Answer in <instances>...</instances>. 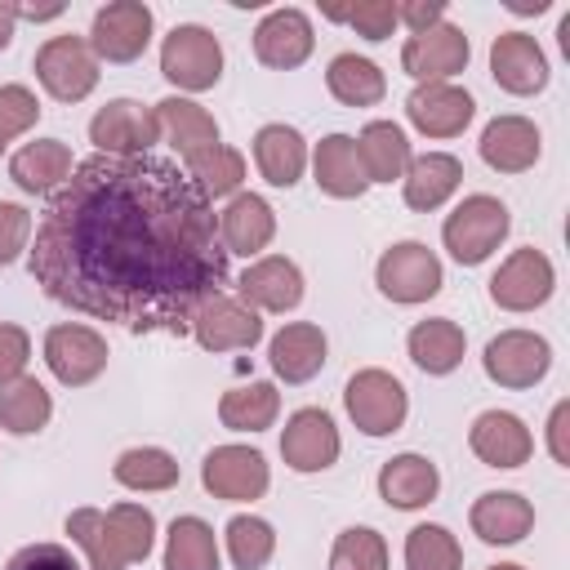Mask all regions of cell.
<instances>
[{"instance_id":"1","label":"cell","mask_w":570,"mask_h":570,"mask_svg":"<svg viewBox=\"0 0 570 570\" xmlns=\"http://www.w3.org/2000/svg\"><path fill=\"white\" fill-rule=\"evenodd\" d=\"M31 281L62 307L129 334H187L227 294L218 214L165 156H89L49 196L27 249Z\"/></svg>"},{"instance_id":"2","label":"cell","mask_w":570,"mask_h":570,"mask_svg":"<svg viewBox=\"0 0 570 570\" xmlns=\"http://www.w3.org/2000/svg\"><path fill=\"white\" fill-rule=\"evenodd\" d=\"M508 232H512L508 205H503L499 196H490V191H472V196H463V200L445 214V223H441V245L450 249V258H454L459 267H476V263H485V258L508 240Z\"/></svg>"},{"instance_id":"3","label":"cell","mask_w":570,"mask_h":570,"mask_svg":"<svg viewBox=\"0 0 570 570\" xmlns=\"http://www.w3.org/2000/svg\"><path fill=\"white\" fill-rule=\"evenodd\" d=\"M160 76L169 85H178L183 98L214 89L218 76H223V45H218V36L209 27H200V22H178L160 40Z\"/></svg>"},{"instance_id":"4","label":"cell","mask_w":570,"mask_h":570,"mask_svg":"<svg viewBox=\"0 0 570 570\" xmlns=\"http://www.w3.org/2000/svg\"><path fill=\"white\" fill-rule=\"evenodd\" d=\"M374 285H379L383 298H392L401 307H414V303H428V298L441 294L445 267L423 240H396V245H387L379 254Z\"/></svg>"},{"instance_id":"5","label":"cell","mask_w":570,"mask_h":570,"mask_svg":"<svg viewBox=\"0 0 570 570\" xmlns=\"http://www.w3.org/2000/svg\"><path fill=\"white\" fill-rule=\"evenodd\" d=\"M36 80L53 102H85L98 89V58L85 36H49L36 49Z\"/></svg>"},{"instance_id":"6","label":"cell","mask_w":570,"mask_h":570,"mask_svg":"<svg viewBox=\"0 0 570 570\" xmlns=\"http://www.w3.org/2000/svg\"><path fill=\"white\" fill-rule=\"evenodd\" d=\"M343 405H347V419L356 423V432H365V436H392V432H401V423L410 414V396H405L401 379L379 365L356 370L347 379Z\"/></svg>"},{"instance_id":"7","label":"cell","mask_w":570,"mask_h":570,"mask_svg":"<svg viewBox=\"0 0 570 570\" xmlns=\"http://www.w3.org/2000/svg\"><path fill=\"white\" fill-rule=\"evenodd\" d=\"M481 370L499 387H534L552 370V343L534 330H499L481 352Z\"/></svg>"},{"instance_id":"8","label":"cell","mask_w":570,"mask_h":570,"mask_svg":"<svg viewBox=\"0 0 570 570\" xmlns=\"http://www.w3.org/2000/svg\"><path fill=\"white\" fill-rule=\"evenodd\" d=\"M151 31H156V18H151V4L142 0H111L94 13V27H89V49L98 62H138L151 45Z\"/></svg>"},{"instance_id":"9","label":"cell","mask_w":570,"mask_h":570,"mask_svg":"<svg viewBox=\"0 0 570 570\" xmlns=\"http://www.w3.org/2000/svg\"><path fill=\"white\" fill-rule=\"evenodd\" d=\"M200 485L223 503H254L272 485V468L254 445H214L200 463Z\"/></svg>"},{"instance_id":"10","label":"cell","mask_w":570,"mask_h":570,"mask_svg":"<svg viewBox=\"0 0 570 570\" xmlns=\"http://www.w3.org/2000/svg\"><path fill=\"white\" fill-rule=\"evenodd\" d=\"M557 289V272H552V258L534 245L525 249H512L499 272L490 276V303L503 307V312H534L552 298Z\"/></svg>"},{"instance_id":"11","label":"cell","mask_w":570,"mask_h":570,"mask_svg":"<svg viewBox=\"0 0 570 570\" xmlns=\"http://www.w3.org/2000/svg\"><path fill=\"white\" fill-rule=\"evenodd\" d=\"M40 352H45L49 374L62 387H85V383H94L107 370V338L94 325H76V321L49 325Z\"/></svg>"},{"instance_id":"12","label":"cell","mask_w":570,"mask_h":570,"mask_svg":"<svg viewBox=\"0 0 570 570\" xmlns=\"http://www.w3.org/2000/svg\"><path fill=\"white\" fill-rule=\"evenodd\" d=\"M187 334L205 352H249L263 343V316L254 307H245L236 294H214L196 307Z\"/></svg>"},{"instance_id":"13","label":"cell","mask_w":570,"mask_h":570,"mask_svg":"<svg viewBox=\"0 0 570 570\" xmlns=\"http://www.w3.org/2000/svg\"><path fill=\"white\" fill-rule=\"evenodd\" d=\"M472 58L468 36L454 22H436L419 36H405L401 45V71L414 85H436V80H454Z\"/></svg>"},{"instance_id":"14","label":"cell","mask_w":570,"mask_h":570,"mask_svg":"<svg viewBox=\"0 0 570 570\" xmlns=\"http://www.w3.org/2000/svg\"><path fill=\"white\" fill-rule=\"evenodd\" d=\"M89 142L98 147V156H147L160 142V129H156L151 107L134 98H111L107 107L94 111Z\"/></svg>"},{"instance_id":"15","label":"cell","mask_w":570,"mask_h":570,"mask_svg":"<svg viewBox=\"0 0 570 570\" xmlns=\"http://www.w3.org/2000/svg\"><path fill=\"white\" fill-rule=\"evenodd\" d=\"M343 436L321 405H303L281 428V459L289 472H325L338 463Z\"/></svg>"},{"instance_id":"16","label":"cell","mask_w":570,"mask_h":570,"mask_svg":"<svg viewBox=\"0 0 570 570\" xmlns=\"http://www.w3.org/2000/svg\"><path fill=\"white\" fill-rule=\"evenodd\" d=\"M472 116H476V98L454 80L414 85L405 98V120L423 138H459L472 125Z\"/></svg>"},{"instance_id":"17","label":"cell","mask_w":570,"mask_h":570,"mask_svg":"<svg viewBox=\"0 0 570 570\" xmlns=\"http://www.w3.org/2000/svg\"><path fill=\"white\" fill-rule=\"evenodd\" d=\"M236 298H240L245 307H254L258 316H263V312L285 316V312H294V307L303 303V272H298V263L285 258V254H263V258H254V263L240 272Z\"/></svg>"},{"instance_id":"18","label":"cell","mask_w":570,"mask_h":570,"mask_svg":"<svg viewBox=\"0 0 570 570\" xmlns=\"http://www.w3.org/2000/svg\"><path fill=\"white\" fill-rule=\"evenodd\" d=\"M316 49V31H312V18L294 4H281L272 9L258 27H254V58L272 71H294L312 58Z\"/></svg>"},{"instance_id":"19","label":"cell","mask_w":570,"mask_h":570,"mask_svg":"<svg viewBox=\"0 0 570 570\" xmlns=\"http://www.w3.org/2000/svg\"><path fill=\"white\" fill-rule=\"evenodd\" d=\"M490 76H494V85H499L503 94L530 98V94H539V89L548 85V53L539 49L534 36H525V31H503V36H494V45H490Z\"/></svg>"},{"instance_id":"20","label":"cell","mask_w":570,"mask_h":570,"mask_svg":"<svg viewBox=\"0 0 570 570\" xmlns=\"http://www.w3.org/2000/svg\"><path fill=\"white\" fill-rule=\"evenodd\" d=\"M218 240H223L227 258L232 254H240L249 263L263 258V249L276 240V209L258 191H236L218 214Z\"/></svg>"},{"instance_id":"21","label":"cell","mask_w":570,"mask_h":570,"mask_svg":"<svg viewBox=\"0 0 570 570\" xmlns=\"http://www.w3.org/2000/svg\"><path fill=\"white\" fill-rule=\"evenodd\" d=\"M481 160L494 169V174H525L534 169L539 151H543V134L530 116H494L485 129H481V142H476Z\"/></svg>"},{"instance_id":"22","label":"cell","mask_w":570,"mask_h":570,"mask_svg":"<svg viewBox=\"0 0 570 570\" xmlns=\"http://www.w3.org/2000/svg\"><path fill=\"white\" fill-rule=\"evenodd\" d=\"M468 445L485 468H521L534 454V436L521 414L512 410H485L468 428Z\"/></svg>"},{"instance_id":"23","label":"cell","mask_w":570,"mask_h":570,"mask_svg":"<svg viewBox=\"0 0 570 570\" xmlns=\"http://www.w3.org/2000/svg\"><path fill=\"white\" fill-rule=\"evenodd\" d=\"M151 116H156L160 138L178 151V160H183V165H187V160H196L200 151H209V147H218V142H223V138H218V120H214L196 98L169 94V98H160V102L151 107Z\"/></svg>"},{"instance_id":"24","label":"cell","mask_w":570,"mask_h":570,"mask_svg":"<svg viewBox=\"0 0 570 570\" xmlns=\"http://www.w3.org/2000/svg\"><path fill=\"white\" fill-rule=\"evenodd\" d=\"M325 352H330L325 330L312 325V321H289L267 343V361H272V374L281 383H307V379H316L325 370Z\"/></svg>"},{"instance_id":"25","label":"cell","mask_w":570,"mask_h":570,"mask_svg":"<svg viewBox=\"0 0 570 570\" xmlns=\"http://www.w3.org/2000/svg\"><path fill=\"white\" fill-rule=\"evenodd\" d=\"M468 525L481 543L490 548H508V543H521L530 530H534V503L517 490H485L472 512H468Z\"/></svg>"},{"instance_id":"26","label":"cell","mask_w":570,"mask_h":570,"mask_svg":"<svg viewBox=\"0 0 570 570\" xmlns=\"http://www.w3.org/2000/svg\"><path fill=\"white\" fill-rule=\"evenodd\" d=\"M307 165H312L316 187L325 196H334V200H361L370 191V178L361 169V156H356V138L352 134H325L312 147Z\"/></svg>"},{"instance_id":"27","label":"cell","mask_w":570,"mask_h":570,"mask_svg":"<svg viewBox=\"0 0 570 570\" xmlns=\"http://www.w3.org/2000/svg\"><path fill=\"white\" fill-rule=\"evenodd\" d=\"M441 490V472L428 454H392L383 468H379V499L387 508H401V512H414V508H428Z\"/></svg>"},{"instance_id":"28","label":"cell","mask_w":570,"mask_h":570,"mask_svg":"<svg viewBox=\"0 0 570 570\" xmlns=\"http://www.w3.org/2000/svg\"><path fill=\"white\" fill-rule=\"evenodd\" d=\"M76 160H71V147L62 138H36V142H22L13 156H9V178L27 191V196H53L67 178H71Z\"/></svg>"},{"instance_id":"29","label":"cell","mask_w":570,"mask_h":570,"mask_svg":"<svg viewBox=\"0 0 570 570\" xmlns=\"http://www.w3.org/2000/svg\"><path fill=\"white\" fill-rule=\"evenodd\" d=\"M459 183H463V160L454 151H423V156H410L401 191H405L410 209L432 214V209H441L459 191Z\"/></svg>"},{"instance_id":"30","label":"cell","mask_w":570,"mask_h":570,"mask_svg":"<svg viewBox=\"0 0 570 570\" xmlns=\"http://www.w3.org/2000/svg\"><path fill=\"white\" fill-rule=\"evenodd\" d=\"M405 352H410V361H414L423 374L441 379V374H454V370L463 365L468 334H463V325L450 321V316H428V321H414V325H410Z\"/></svg>"},{"instance_id":"31","label":"cell","mask_w":570,"mask_h":570,"mask_svg":"<svg viewBox=\"0 0 570 570\" xmlns=\"http://www.w3.org/2000/svg\"><path fill=\"white\" fill-rule=\"evenodd\" d=\"M307 156L312 151L294 125H263L254 134V165L272 187H294L307 174Z\"/></svg>"},{"instance_id":"32","label":"cell","mask_w":570,"mask_h":570,"mask_svg":"<svg viewBox=\"0 0 570 570\" xmlns=\"http://www.w3.org/2000/svg\"><path fill=\"white\" fill-rule=\"evenodd\" d=\"M356 156H361V169L370 183H401L414 151L396 120H370L356 134Z\"/></svg>"},{"instance_id":"33","label":"cell","mask_w":570,"mask_h":570,"mask_svg":"<svg viewBox=\"0 0 570 570\" xmlns=\"http://www.w3.org/2000/svg\"><path fill=\"white\" fill-rule=\"evenodd\" d=\"M276 414H281V392L276 383H263V379H249L218 396V423L227 432H267Z\"/></svg>"},{"instance_id":"34","label":"cell","mask_w":570,"mask_h":570,"mask_svg":"<svg viewBox=\"0 0 570 570\" xmlns=\"http://www.w3.org/2000/svg\"><path fill=\"white\" fill-rule=\"evenodd\" d=\"M111 476H116L125 490H134V494H160V490H174V485L183 481V468H178V459H174L169 450H160V445H134V450L116 454Z\"/></svg>"},{"instance_id":"35","label":"cell","mask_w":570,"mask_h":570,"mask_svg":"<svg viewBox=\"0 0 570 570\" xmlns=\"http://www.w3.org/2000/svg\"><path fill=\"white\" fill-rule=\"evenodd\" d=\"M218 534L205 517H174L165 534V570H218Z\"/></svg>"},{"instance_id":"36","label":"cell","mask_w":570,"mask_h":570,"mask_svg":"<svg viewBox=\"0 0 570 570\" xmlns=\"http://www.w3.org/2000/svg\"><path fill=\"white\" fill-rule=\"evenodd\" d=\"M325 85L343 107H374L387 94V76L379 62L361 58V53H334L325 67Z\"/></svg>"},{"instance_id":"37","label":"cell","mask_w":570,"mask_h":570,"mask_svg":"<svg viewBox=\"0 0 570 570\" xmlns=\"http://www.w3.org/2000/svg\"><path fill=\"white\" fill-rule=\"evenodd\" d=\"M53 419V396L45 392L40 379L22 374L0 383V428L13 436H36L45 423Z\"/></svg>"},{"instance_id":"38","label":"cell","mask_w":570,"mask_h":570,"mask_svg":"<svg viewBox=\"0 0 570 570\" xmlns=\"http://www.w3.org/2000/svg\"><path fill=\"white\" fill-rule=\"evenodd\" d=\"M183 169H187V178L205 191V200H209V205H214L218 196H236V191H240V183H245V156H240L236 147H227V142H218V147L200 151V156H196V160H187Z\"/></svg>"},{"instance_id":"39","label":"cell","mask_w":570,"mask_h":570,"mask_svg":"<svg viewBox=\"0 0 570 570\" xmlns=\"http://www.w3.org/2000/svg\"><path fill=\"white\" fill-rule=\"evenodd\" d=\"M107 530H111V543H116V552H120L125 566L147 561L151 548H156V517L142 503H116V508H107Z\"/></svg>"},{"instance_id":"40","label":"cell","mask_w":570,"mask_h":570,"mask_svg":"<svg viewBox=\"0 0 570 570\" xmlns=\"http://www.w3.org/2000/svg\"><path fill=\"white\" fill-rule=\"evenodd\" d=\"M223 543H227V557H232L236 570H263L276 552V530H272V521H263L254 512H240V517L227 521Z\"/></svg>"},{"instance_id":"41","label":"cell","mask_w":570,"mask_h":570,"mask_svg":"<svg viewBox=\"0 0 570 570\" xmlns=\"http://www.w3.org/2000/svg\"><path fill=\"white\" fill-rule=\"evenodd\" d=\"M67 534L71 543L85 552L89 570H129L111 543V530H107V512L102 508H76L67 512Z\"/></svg>"},{"instance_id":"42","label":"cell","mask_w":570,"mask_h":570,"mask_svg":"<svg viewBox=\"0 0 570 570\" xmlns=\"http://www.w3.org/2000/svg\"><path fill=\"white\" fill-rule=\"evenodd\" d=\"M405 570H463V548L445 525L423 521L405 534Z\"/></svg>"},{"instance_id":"43","label":"cell","mask_w":570,"mask_h":570,"mask_svg":"<svg viewBox=\"0 0 570 570\" xmlns=\"http://www.w3.org/2000/svg\"><path fill=\"white\" fill-rule=\"evenodd\" d=\"M330 570H387V539L370 525L338 530L330 548Z\"/></svg>"},{"instance_id":"44","label":"cell","mask_w":570,"mask_h":570,"mask_svg":"<svg viewBox=\"0 0 570 570\" xmlns=\"http://www.w3.org/2000/svg\"><path fill=\"white\" fill-rule=\"evenodd\" d=\"M36 120H40V98L27 85H0V151L13 138L31 134Z\"/></svg>"},{"instance_id":"45","label":"cell","mask_w":570,"mask_h":570,"mask_svg":"<svg viewBox=\"0 0 570 570\" xmlns=\"http://www.w3.org/2000/svg\"><path fill=\"white\" fill-rule=\"evenodd\" d=\"M343 22L361 36V40H370V45H379V40H387L401 22H396V4L392 0H356L352 9H343Z\"/></svg>"},{"instance_id":"46","label":"cell","mask_w":570,"mask_h":570,"mask_svg":"<svg viewBox=\"0 0 570 570\" xmlns=\"http://www.w3.org/2000/svg\"><path fill=\"white\" fill-rule=\"evenodd\" d=\"M31 249V209L18 200H0V267Z\"/></svg>"},{"instance_id":"47","label":"cell","mask_w":570,"mask_h":570,"mask_svg":"<svg viewBox=\"0 0 570 570\" xmlns=\"http://www.w3.org/2000/svg\"><path fill=\"white\" fill-rule=\"evenodd\" d=\"M4 570H80V561L62 543H27L4 561Z\"/></svg>"},{"instance_id":"48","label":"cell","mask_w":570,"mask_h":570,"mask_svg":"<svg viewBox=\"0 0 570 570\" xmlns=\"http://www.w3.org/2000/svg\"><path fill=\"white\" fill-rule=\"evenodd\" d=\"M27 361H31V334L22 325L0 321V383L22 379L27 374Z\"/></svg>"},{"instance_id":"49","label":"cell","mask_w":570,"mask_h":570,"mask_svg":"<svg viewBox=\"0 0 570 570\" xmlns=\"http://www.w3.org/2000/svg\"><path fill=\"white\" fill-rule=\"evenodd\" d=\"M396 22L410 27V36H419L436 22H445V4L441 0H405V4H396Z\"/></svg>"},{"instance_id":"50","label":"cell","mask_w":570,"mask_h":570,"mask_svg":"<svg viewBox=\"0 0 570 570\" xmlns=\"http://www.w3.org/2000/svg\"><path fill=\"white\" fill-rule=\"evenodd\" d=\"M548 454L552 463L570 468V401H557L548 414Z\"/></svg>"},{"instance_id":"51","label":"cell","mask_w":570,"mask_h":570,"mask_svg":"<svg viewBox=\"0 0 570 570\" xmlns=\"http://www.w3.org/2000/svg\"><path fill=\"white\" fill-rule=\"evenodd\" d=\"M13 13L27 18V22H53V18H62V4H45V9H36V4H13Z\"/></svg>"},{"instance_id":"52","label":"cell","mask_w":570,"mask_h":570,"mask_svg":"<svg viewBox=\"0 0 570 570\" xmlns=\"http://www.w3.org/2000/svg\"><path fill=\"white\" fill-rule=\"evenodd\" d=\"M13 31H18V13H13L9 0H0V53L13 45Z\"/></svg>"},{"instance_id":"53","label":"cell","mask_w":570,"mask_h":570,"mask_svg":"<svg viewBox=\"0 0 570 570\" xmlns=\"http://www.w3.org/2000/svg\"><path fill=\"white\" fill-rule=\"evenodd\" d=\"M485 570H525V566H517V561H499V566H485Z\"/></svg>"}]
</instances>
